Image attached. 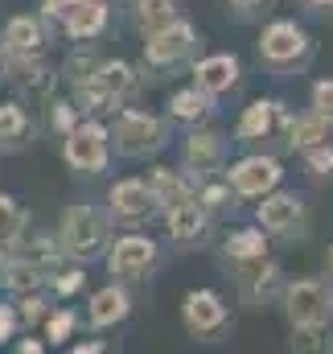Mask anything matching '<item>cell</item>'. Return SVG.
<instances>
[{"instance_id": "cell-26", "label": "cell", "mask_w": 333, "mask_h": 354, "mask_svg": "<svg viewBox=\"0 0 333 354\" xmlns=\"http://www.w3.org/2000/svg\"><path fill=\"white\" fill-rule=\"evenodd\" d=\"M21 87L33 91V95H46V91H50V75H46L41 66H33V58H25V66H21Z\"/></svg>"}, {"instance_id": "cell-31", "label": "cell", "mask_w": 333, "mask_h": 354, "mask_svg": "<svg viewBox=\"0 0 333 354\" xmlns=\"http://www.w3.org/2000/svg\"><path fill=\"white\" fill-rule=\"evenodd\" d=\"M79 284H83V272H66V276H58V292H62V297H70Z\"/></svg>"}, {"instance_id": "cell-13", "label": "cell", "mask_w": 333, "mask_h": 354, "mask_svg": "<svg viewBox=\"0 0 333 354\" xmlns=\"http://www.w3.org/2000/svg\"><path fill=\"white\" fill-rule=\"evenodd\" d=\"M259 223H263L267 231H292V227L301 223V202H296L292 194H276V198H267V202L259 206Z\"/></svg>"}, {"instance_id": "cell-2", "label": "cell", "mask_w": 333, "mask_h": 354, "mask_svg": "<svg viewBox=\"0 0 333 354\" xmlns=\"http://www.w3.org/2000/svg\"><path fill=\"white\" fill-rule=\"evenodd\" d=\"M115 145H120V153H128V157L157 153V149L165 145V124L153 120V115H144V111H128V115H120V124H115Z\"/></svg>"}, {"instance_id": "cell-18", "label": "cell", "mask_w": 333, "mask_h": 354, "mask_svg": "<svg viewBox=\"0 0 333 354\" xmlns=\"http://www.w3.org/2000/svg\"><path fill=\"white\" fill-rule=\"evenodd\" d=\"M128 313V292L124 288H99L91 297V322L95 326H111Z\"/></svg>"}, {"instance_id": "cell-37", "label": "cell", "mask_w": 333, "mask_h": 354, "mask_svg": "<svg viewBox=\"0 0 333 354\" xmlns=\"http://www.w3.org/2000/svg\"><path fill=\"white\" fill-rule=\"evenodd\" d=\"M235 4H239V8H251V4H259V0H235Z\"/></svg>"}, {"instance_id": "cell-25", "label": "cell", "mask_w": 333, "mask_h": 354, "mask_svg": "<svg viewBox=\"0 0 333 354\" xmlns=\"http://www.w3.org/2000/svg\"><path fill=\"white\" fill-rule=\"evenodd\" d=\"M37 280H41V268L33 264V260H21V264L8 268V288H17V292L37 288Z\"/></svg>"}, {"instance_id": "cell-8", "label": "cell", "mask_w": 333, "mask_h": 354, "mask_svg": "<svg viewBox=\"0 0 333 354\" xmlns=\"http://www.w3.org/2000/svg\"><path fill=\"white\" fill-rule=\"evenodd\" d=\"M153 264H157V248H153V239H140V235L120 239L115 252H111V272L115 276H144Z\"/></svg>"}, {"instance_id": "cell-39", "label": "cell", "mask_w": 333, "mask_h": 354, "mask_svg": "<svg viewBox=\"0 0 333 354\" xmlns=\"http://www.w3.org/2000/svg\"><path fill=\"white\" fill-rule=\"evenodd\" d=\"M330 264H333V252H330Z\"/></svg>"}, {"instance_id": "cell-32", "label": "cell", "mask_w": 333, "mask_h": 354, "mask_svg": "<svg viewBox=\"0 0 333 354\" xmlns=\"http://www.w3.org/2000/svg\"><path fill=\"white\" fill-rule=\"evenodd\" d=\"M8 338H12V309L0 305V342H8Z\"/></svg>"}, {"instance_id": "cell-20", "label": "cell", "mask_w": 333, "mask_h": 354, "mask_svg": "<svg viewBox=\"0 0 333 354\" xmlns=\"http://www.w3.org/2000/svg\"><path fill=\"white\" fill-rule=\"evenodd\" d=\"M288 136H292V145H301V149L330 145V124H325V115H321V111H317V115H301V120H292Z\"/></svg>"}, {"instance_id": "cell-34", "label": "cell", "mask_w": 333, "mask_h": 354, "mask_svg": "<svg viewBox=\"0 0 333 354\" xmlns=\"http://www.w3.org/2000/svg\"><path fill=\"white\" fill-rule=\"evenodd\" d=\"M54 120H58V128H70V124H75V111H70V107L62 103V107L54 111Z\"/></svg>"}, {"instance_id": "cell-9", "label": "cell", "mask_w": 333, "mask_h": 354, "mask_svg": "<svg viewBox=\"0 0 333 354\" xmlns=\"http://www.w3.org/2000/svg\"><path fill=\"white\" fill-rule=\"evenodd\" d=\"M222 322H227V309H222V301L214 292L202 288V292L185 297V326L193 334H214V330H222Z\"/></svg>"}, {"instance_id": "cell-16", "label": "cell", "mask_w": 333, "mask_h": 354, "mask_svg": "<svg viewBox=\"0 0 333 354\" xmlns=\"http://www.w3.org/2000/svg\"><path fill=\"white\" fill-rule=\"evenodd\" d=\"M149 189H153V198H157V206H181V202H193V189L181 181L177 174H169V169H153V181H149Z\"/></svg>"}, {"instance_id": "cell-14", "label": "cell", "mask_w": 333, "mask_h": 354, "mask_svg": "<svg viewBox=\"0 0 333 354\" xmlns=\"http://www.w3.org/2000/svg\"><path fill=\"white\" fill-rule=\"evenodd\" d=\"M235 79H239V62H235V58H227V54L206 58V62L198 66V87L210 91V95L231 91V87H235Z\"/></svg>"}, {"instance_id": "cell-35", "label": "cell", "mask_w": 333, "mask_h": 354, "mask_svg": "<svg viewBox=\"0 0 333 354\" xmlns=\"http://www.w3.org/2000/svg\"><path fill=\"white\" fill-rule=\"evenodd\" d=\"M8 260H12V252H8V239H0V268H8Z\"/></svg>"}, {"instance_id": "cell-36", "label": "cell", "mask_w": 333, "mask_h": 354, "mask_svg": "<svg viewBox=\"0 0 333 354\" xmlns=\"http://www.w3.org/2000/svg\"><path fill=\"white\" fill-rule=\"evenodd\" d=\"M95 351H103V342H83L79 346V354H95Z\"/></svg>"}, {"instance_id": "cell-6", "label": "cell", "mask_w": 333, "mask_h": 354, "mask_svg": "<svg viewBox=\"0 0 333 354\" xmlns=\"http://www.w3.org/2000/svg\"><path fill=\"white\" fill-rule=\"evenodd\" d=\"M231 181H235V189H239V194L259 198V194L276 189V181H280V165H276V161H267V157H251V161H239V165L231 169Z\"/></svg>"}, {"instance_id": "cell-15", "label": "cell", "mask_w": 333, "mask_h": 354, "mask_svg": "<svg viewBox=\"0 0 333 354\" xmlns=\"http://www.w3.org/2000/svg\"><path fill=\"white\" fill-rule=\"evenodd\" d=\"M4 41H8V50L21 54V58H33V54H41V46H46V37H41V29H37L33 17H17V21H8Z\"/></svg>"}, {"instance_id": "cell-22", "label": "cell", "mask_w": 333, "mask_h": 354, "mask_svg": "<svg viewBox=\"0 0 333 354\" xmlns=\"http://www.w3.org/2000/svg\"><path fill=\"white\" fill-rule=\"evenodd\" d=\"M263 248H267V239L259 231H239L227 239V256H235V260H255V256H263Z\"/></svg>"}, {"instance_id": "cell-10", "label": "cell", "mask_w": 333, "mask_h": 354, "mask_svg": "<svg viewBox=\"0 0 333 354\" xmlns=\"http://www.w3.org/2000/svg\"><path fill=\"white\" fill-rule=\"evenodd\" d=\"M259 50H263V58L267 62H292L301 50H305V33L296 29V25H288V21H276L272 29H263V41H259Z\"/></svg>"}, {"instance_id": "cell-17", "label": "cell", "mask_w": 333, "mask_h": 354, "mask_svg": "<svg viewBox=\"0 0 333 354\" xmlns=\"http://www.w3.org/2000/svg\"><path fill=\"white\" fill-rule=\"evenodd\" d=\"M202 231H206V214H202V206L181 202V206H173V210H169V235H173V239L189 243V239H198Z\"/></svg>"}, {"instance_id": "cell-29", "label": "cell", "mask_w": 333, "mask_h": 354, "mask_svg": "<svg viewBox=\"0 0 333 354\" xmlns=\"http://www.w3.org/2000/svg\"><path fill=\"white\" fill-rule=\"evenodd\" d=\"M313 107L321 115H333V83H317L313 87Z\"/></svg>"}, {"instance_id": "cell-1", "label": "cell", "mask_w": 333, "mask_h": 354, "mask_svg": "<svg viewBox=\"0 0 333 354\" xmlns=\"http://www.w3.org/2000/svg\"><path fill=\"white\" fill-rule=\"evenodd\" d=\"M333 313V301H330V288L321 280H301L288 288V317L296 330H317L325 326Z\"/></svg>"}, {"instance_id": "cell-5", "label": "cell", "mask_w": 333, "mask_h": 354, "mask_svg": "<svg viewBox=\"0 0 333 354\" xmlns=\"http://www.w3.org/2000/svg\"><path fill=\"white\" fill-rule=\"evenodd\" d=\"M66 165L79 174H95L107 165V136L99 124H83L66 136Z\"/></svg>"}, {"instance_id": "cell-4", "label": "cell", "mask_w": 333, "mask_h": 354, "mask_svg": "<svg viewBox=\"0 0 333 354\" xmlns=\"http://www.w3.org/2000/svg\"><path fill=\"white\" fill-rule=\"evenodd\" d=\"M46 12L58 17L70 37H95L107 25L103 0H46Z\"/></svg>"}, {"instance_id": "cell-30", "label": "cell", "mask_w": 333, "mask_h": 354, "mask_svg": "<svg viewBox=\"0 0 333 354\" xmlns=\"http://www.w3.org/2000/svg\"><path fill=\"white\" fill-rule=\"evenodd\" d=\"M309 165H313V169H321V174L333 169V149H330V145H313V149H309Z\"/></svg>"}, {"instance_id": "cell-7", "label": "cell", "mask_w": 333, "mask_h": 354, "mask_svg": "<svg viewBox=\"0 0 333 354\" xmlns=\"http://www.w3.org/2000/svg\"><path fill=\"white\" fill-rule=\"evenodd\" d=\"M153 41H149V58L157 62V66H169V62H177L181 54H189V46H193V29L185 25V21H169L165 29H157V33H149Z\"/></svg>"}, {"instance_id": "cell-12", "label": "cell", "mask_w": 333, "mask_h": 354, "mask_svg": "<svg viewBox=\"0 0 333 354\" xmlns=\"http://www.w3.org/2000/svg\"><path fill=\"white\" fill-rule=\"evenodd\" d=\"M185 165H189L193 174L218 169V165H222V136H214V132L189 136V140H185Z\"/></svg>"}, {"instance_id": "cell-3", "label": "cell", "mask_w": 333, "mask_h": 354, "mask_svg": "<svg viewBox=\"0 0 333 354\" xmlns=\"http://www.w3.org/2000/svg\"><path fill=\"white\" fill-rule=\"evenodd\" d=\"M62 248L79 260H91L103 248V223L91 206H70L62 214Z\"/></svg>"}, {"instance_id": "cell-23", "label": "cell", "mask_w": 333, "mask_h": 354, "mask_svg": "<svg viewBox=\"0 0 333 354\" xmlns=\"http://www.w3.org/2000/svg\"><path fill=\"white\" fill-rule=\"evenodd\" d=\"M272 128V103H251L247 111H243V120H239V136H263Z\"/></svg>"}, {"instance_id": "cell-28", "label": "cell", "mask_w": 333, "mask_h": 354, "mask_svg": "<svg viewBox=\"0 0 333 354\" xmlns=\"http://www.w3.org/2000/svg\"><path fill=\"white\" fill-rule=\"evenodd\" d=\"M70 330H75V313H70V309L50 317V342H66V334H70Z\"/></svg>"}, {"instance_id": "cell-24", "label": "cell", "mask_w": 333, "mask_h": 354, "mask_svg": "<svg viewBox=\"0 0 333 354\" xmlns=\"http://www.w3.org/2000/svg\"><path fill=\"white\" fill-rule=\"evenodd\" d=\"M210 111V103L198 95V91H181V95H173V115L177 120H202Z\"/></svg>"}, {"instance_id": "cell-38", "label": "cell", "mask_w": 333, "mask_h": 354, "mask_svg": "<svg viewBox=\"0 0 333 354\" xmlns=\"http://www.w3.org/2000/svg\"><path fill=\"white\" fill-rule=\"evenodd\" d=\"M309 4H333V0H309Z\"/></svg>"}, {"instance_id": "cell-33", "label": "cell", "mask_w": 333, "mask_h": 354, "mask_svg": "<svg viewBox=\"0 0 333 354\" xmlns=\"http://www.w3.org/2000/svg\"><path fill=\"white\" fill-rule=\"evenodd\" d=\"M21 313H25V322H37V317H41V301H37V297H29Z\"/></svg>"}, {"instance_id": "cell-11", "label": "cell", "mask_w": 333, "mask_h": 354, "mask_svg": "<svg viewBox=\"0 0 333 354\" xmlns=\"http://www.w3.org/2000/svg\"><path fill=\"white\" fill-rule=\"evenodd\" d=\"M111 206H115V214H120V218L140 223V218H149V214H153L157 198H153V189H149L144 181H120V185L111 189Z\"/></svg>"}, {"instance_id": "cell-21", "label": "cell", "mask_w": 333, "mask_h": 354, "mask_svg": "<svg viewBox=\"0 0 333 354\" xmlns=\"http://www.w3.org/2000/svg\"><path fill=\"white\" fill-rule=\"evenodd\" d=\"M140 29L144 33H157L173 21V0H140V12H136Z\"/></svg>"}, {"instance_id": "cell-27", "label": "cell", "mask_w": 333, "mask_h": 354, "mask_svg": "<svg viewBox=\"0 0 333 354\" xmlns=\"http://www.w3.org/2000/svg\"><path fill=\"white\" fill-rule=\"evenodd\" d=\"M17 227H21V210H17V202H12V198H4V194H0V239L17 235Z\"/></svg>"}, {"instance_id": "cell-19", "label": "cell", "mask_w": 333, "mask_h": 354, "mask_svg": "<svg viewBox=\"0 0 333 354\" xmlns=\"http://www.w3.org/2000/svg\"><path fill=\"white\" fill-rule=\"evenodd\" d=\"M29 140V115L17 103H0V149H21Z\"/></svg>"}]
</instances>
